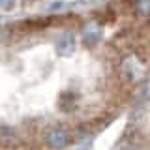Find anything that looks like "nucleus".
<instances>
[{
  "label": "nucleus",
  "mask_w": 150,
  "mask_h": 150,
  "mask_svg": "<svg viewBox=\"0 0 150 150\" xmlns=\"http://www.w3.org/2000/svg\"><path fill=\"white\" fill-rule=\"evenodd\" d=\"M75 51V34L73 32H64L56 43V53L60 56H71Z\"/></svg>",
  "instance_id": "obj_2"
},
{
  "label": "nucleus",
  "mask_w": 150,
  "mask_h": 150,
  "mask_svg": "<svg viewBox=\"0 0 150 150\" xmlns=\"http://www.w3.org/2000/svg\"><path fill=\"white\" fill-rule=\"evenodd\" d=\"M135 11L141 17L150 15V0H135Z\"/></svg>",
  "instance_id": "obj_4"
},
{
  "label": "nucleus",
  "mask_w": 150,
  "mask_h": 150,
  "mask_svg": "<svg viewBox=\"0 0 150 150\" xmlns=\"http://www.w3.org/2000/svg\"><path fill=\"white\" fill-rule=\"evenodd\" d=\"M13 2H15V0H0V8H2L4 11H9V9L13 8Z\"/></svg>",
  "instance_id": "obj_5"
},
{
  "label": "nucleus",
  "mask_w": 150,
  "mask_h": 150,
  "mask_svg": "<svg viewBox=\"0 0 150 150\" xmlns=\"http://www.w3.org/2000/svg\"><path fill=\"white\" fill-rule=\"evenodd\" d=\"M45 139H47V144L51 148H64L69 143V135L64 128H51L47 131Z\"/></svg>",
  "instance_id": "obj_1"
},
{
  "label": "nucleus",
  "mask_w": 150,
  "mask_h": 150,
  "mask_svg": "<svg viewBox=\"0 0 150 150\" xmlns=\"http://www.w3.org/2000/svg\"><path fill=\"white\" fill-rule=\"evenodd\" d=\"M139 150H148V148H139Z\"/></svg>",
  "instance_id": "obj_6"
},
{
  "label": "nucleus",
  "mask_w": 150,
  "mask_h": 150,
  "mask_svg": "<svg viewBox=\"0 0 150 150\" xmlns=\"http://www.w3.org/2000/svg\"><path fill=\"white\" fill-rule=\"evenodd\" d=\"M83 38H84V41H86L88 45L98 43V41L101 40V28L98 26L96 23H90V25H86L83 28Z\"/></svg>",
  "instance_id": "obj_3"
}]
</instances>
